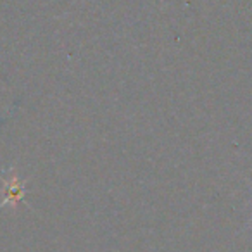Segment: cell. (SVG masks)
Masks as SVG:
<instances>
[{"instance_id":"cell-1","label":"cell","mask_w":252,"mask_h":252,"mask_svg":"<svg viewBox=\"0 0 252 252\" xmlns=\"http://www.w3.org/2000/svg\"><path fill=\"white\" fill-rule=\"evenodd\" d=\"M5 190H7V195H5V200H4V204L5 202H12V204H16V202H19V200L23 199V195H25V189H23V183L19 182L16 176H12L11 180H9L7 183H5Z\"/></svg>"}]
</instances>
